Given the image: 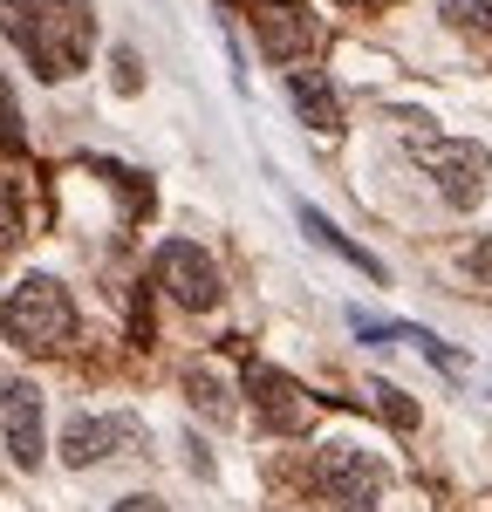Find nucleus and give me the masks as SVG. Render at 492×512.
<instances>
[{
  "label": "nucleus",
  "mask_w": 492,
  "mask_h": 512,
  "mask_svg": "<svg viewBox=\"0 0 492 512\" xmlns=\"http://www.w3.org/2000/svg\"><path fill=\"white\" fill-rule=\"evenodd\" d=\"M0 35L21 41L41 82H69L96 48V14L82 0H0Z\"/></svg>",
  "instance_id": "obj_1"
},
{
  "label": "nucleus",
  "mask_w": 492,
  "mask_h": 512,
  "mask_svg": "<svg viewBox=\"0 0 492 512\" xmlns=\"http://www.w3.org/2000/svg\"><path fill=\"white\" fill-rule=\"evenodd\" d=\"M287 103L315 123L322 137H342V103H335V89H328L322 69H294V76H287Z\"/></svg>",
  "instance_id": "obj_10"
},
{
  "label": "nucleus",
  "mask_w": 492,
  "mask_h": 512,
  "mask_svg": "<svg viewBox=\"0 0 492 512\" xmlns=\"http://www.w3.org/2000/svg\"><path fill=\"white\" fill-rule=\"evenodd\" d=\"M28 137H21V103H14V89H7V69H0V151H21Z\"/></svg>",
  "instance_id": "obj_15"
},
{
  "label": "nucleus",
  "mask_w": 492,
  "mask_h": 512,
  "mask_svg": "<svg viewBox=\"0 0 492 512\" xmlns=\"http://www.w3.org/2000/svg\"><path fill=\"white\" fill-rule=\"evenodd\" d=\"M315 478H322V492H328L342 512H383V492H390L383 458H376V451H363V444H349V437L322 444Z\"/></svg>",
  "instance_id": "obj_4"
},
{
  "label": "nucleus",
  "mask_w": 492,
  "mask_h": 512,
  "mask_svg": "<svg viewBox=\"0 0 492 512\" xmlns=\"http://www.w3.org/2000/svg\"><path fill=\"white\" fill-rule=\"evenodd\" d=\"M117 512H164V506H158V499H123Z\"/></svg>",
  "instance_id": "obj_18"
},
{
  "label": "nucleus",
  "mask_w": 492,
  "mask_h": 512,
  "mask_svg": "<svg viewBox=\"0 0 492 512\" xmlns=\"http://www.w3.org/2000/svg\"><path fill=\"white\" fill-rule=\"evenodd\" d=\"M0 328H7V342L21 355H55V349L76 342V301H69V287L55 274H28V280L7 287Z\"/></svg>",
  "instance_id": "obj_2"
},
{
  "label": "nucleus",
  "mask_w": 492,
  "mask_h": 512,
  "mask_svg": "<svg viewBox=\"0 0 492 512\" xmlns=\"http://www.w3.org/2000/svg\"><path fill=\"white\" fill-rule=\"evenodd\" d=\"M404 144L410 158L431 171V185H438V198L445 205H458V212H472V205H486L492 192V151L486 144H472V137H438V130H417L424 117H404Z\"/></svg>",
  "instance_id": "obj_3"
},
{
  "label": "nucleus",
  "mask_w": 492,
  "mask_h": 512,
  "mask_svg": "<svg viewBox=\"0 0 492 512\" xmlns=\"http://www.w3.org/2000/svg\"><path fill=\"white\" fill-rule=\"evenodd\" d=\"M158 287L178 301V308H192V315H212L219 301H226V280L212 267V253H199L192 239H171L158 253Z\"/></svg>",
  "instance_id": "obj_6"
},
{
  "label": "nucleus",
  "mask_w": 492,
  "mask_h": 512,
  "mask_svg": "<svg viewBox=\"0 0 492 512\" xmlns=\"http://www.w3.org/2000/svg\"><path fill=\"white\" fill-rule=\"evenodd\" d=\"M253 28H260V48H267L274 62H287V76H294V69H308V48L322 41V28H315L294 0H267V7L253 14Z\"/></svg>",
  "instance_id": "obj_9"
},
{
  "label": "nucleus",
  "mask_w": 492,
  "mask_h": 512,
  "mask_svg": "<svg viewBox=\"0 0 492 512\" xmlns=\"http://www.w3.org/2000/svg\"><path fill=\"white\" fill-rule=\"evenodd\" d=\"M144 444V417L137 410H82V417H69V431H62V465H76V472H89V465H103V458H117V451H137Z\"/></svg>",
  "instance_id": "obj_5"
},
{
  "label": "nucleus",
  "mask_w": 492,
  "mask_h": 512,
  "mask_svg": "<svg viewBox=\"0 0 492 512\" xmlns=\"http://www.w3.org/2000/svg\"><path fill=\"white\" fill-rule=\"evenodd\" d=\"M369 403H376L397 431H417V403H404V390H397V383H383V376H376V383H369Z\"/></svg>",
  "instance_id": "obj_13"
},
{
  "label": "nucleus",
  "mask_w": 492,
  "mask_h": 512,
  "mask_svg": "<svg viewBox=\"0 0 492 512\" xmlns=\"http://www.w3.org/2000/svg\"><path fill=\"white\" fill-rule=\"evenodd\" d=\"M465 267H472V274H479V280H486V287H492V233H486V239H472V246H465Z\"/></svg>",
  "instance_id": "obj_17"
},
{
  "label": "nucleus",
  "mask_w": 492,
  "mask_h": 512,
  "mask_svg": "<svg viewBox=\"0 0 492 512\" xmlns=\"http://www.w3.org/2000/svg\"><path fill=\"white\" fill-rule=\"evenodd\" d=\"M185 396H192V410H205L212 424H233V417H240V403H233V390L219 383V369H212V362L185 369Z\"/></svg>",
  "instance_id": "obj_12"
},
{
  "label": "nucleus",
  "mask_w": 492,
  "mask_h": 512,
  "mask_svg": "<svg viewBox=\"0 0 492 512\" xmlns=\"http://www.w3.org/2000/svg\"><path fill=\"white\" fill-rule=\"evenodd\" d=\"M0 431H7V458L21 472H35L41 465V390L35 383H21V376L0 383Z\"/></svg>",
  "instance_id": "obj_8"
},
{
  "label": "nucleus",
  "mask_w": 492,
  "mask_h": 512,
  "mask_svg": "<svg viewBox=\"0 0 492 512\" xmlns=\"http://www.w3.org/2000/svg\"><path fill=\"white\" fill-rule=\"evenodd\" d=\"M14 239H21V212H14V192L0 185V260L14 253Z\"/></svg>",
  "instance_id": "obj_16"
},
{
  "label": "nucleus",
  "mask_w": 492,
  "mask_h": 512,
  "mask_svg": "<svg viewBox=\"0 0 492 512\" xmlns=\"http://www.w3.org/2000/svg\"><path fill=\"white\" fill-rule=\"evenodd\" d=\"M246 396H253V424H260V431L287 437V431L308 424V396H301V383L281 376V369H267V362L246 369Z\"/></svg>",
  "instance_id": "obj_7"
},
{
  "label": "nucleus",
  "mask_w": 492,
  "mask_h": 512,
  "mask_svg": "<svg viewBox=\"0 0 492 512\" xmlns=\"http://www.w3.org/2000/svg\"><path fill=\"white\" fill-rule=\"evenodd\" d=\"M301 226H308V239H315V246H328L335 260H349V267H356V274H363V280H376V287L390 280V267H383V260L369 253V246H356V239L342 233V226H335L328 212H315V205H301Z\"/></svg>",
  "instance_id": "obj_11"
},
{
  "label": "nucleus",
  "mask_w": 492,
  "mask_h": 512,
  "mask_svg": "<svg viewBox=\"0 0 492 512\" xmlns=\"http://www.w3.org/2000/svg\"><path fill=\"white\" fill-rule=\"evenodd\" d=\"M451 28H472V35H492V0H445Z\"/></svg>",
  "instance_id": "obj_14"
}]
</instances>
